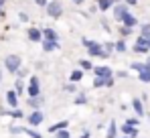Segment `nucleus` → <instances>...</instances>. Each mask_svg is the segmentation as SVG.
Wrapping results in <instances>:
<instances>
[{
	"mask_svg": "<svg viewBox=\"0 0 150 138\" xmlns=\"http://www.w3.org/2000/svg\"><path fill=\"white\" fill-rule=\"evenodd\" d=\"M8 116H12V118H18V120H21V118H23V112H21V110H18V108H16V110H12V112H8Z\"/></svg>",
	"mask_w": 150,
	"mask_h": 138,
	"instance_id": "nucleus-29",
	"label": "nucleus"
},
{
	"mask_svg": "<svg viewBox=\"0 0 150 138\" xmlns=\"http://www.w3.org/2000/svg\"><path fill=\"white\" fill-rule=\"evenodd\" d=\"M71 2H73V4H83L85 0H71Z\"/></svg>",
	"mask_w": 150,
	"mask_h": 138,
	"instance_id": "nucleus-38",
	"label": "nucleus"
},
{
	"mask_svg": "<svg viewBox=\"0 0 150 138\" xmlns=\"http://www.w3.org/2000/svg\"><path fill=\"white\" fill-rule=\"evenodd\" d=\"M43 49L45 51H55V49H59V41H43Z\"/></svg>",
	"mask_w": 150,
	"mask_h": 138,
	"instance_id": "nucleus-20",
	"label": "nucleus"
},
{
	"mask_svg": "<svg viewBox=\"0 0 150 138\" xmlns=\"http://www.w3.org/2000/svg\"><path fill=\"white\" fill-rule=\"evenodd\" d=\"M73 102H75V106H81V104H87V97H85L83 93H79V95L75 97Z\"/></svg>",
	"mask_w": 150,
	"mask_h": 138,
	"instance_id": "nucleus-25",
	"label": "nucleus"
},
{
	"mask_svg": "<svg viewBox=\"0 0 150 138\" xmlns=\"http://www.w3.org/2000/svg\"><path fill=\"white\" fill-rule=\"evenodd\" d=\"M47 12H49V16H53V18H59L63 14V4L59 0H51L49 6H47Z\"/></svg>",
	"mask_w": 150,
	"mask_h": 138,
	"instance_id": "nucleus-3",
	"label": "nucleus"
},
{
	"mask_svg": "<svg viewBox=\"0 0 150 138\" xmlns=\"http://www.w3.org/2000/svg\"><path fill=\"white\" fill-rule=\"evenodd\" d=\"M126 14H128V6H126V4H116V6H114V18H116V21L122 23Z\"/></svg>",
	"mask_w": 150,
	"mask_h": 138,
	"instance_id": "nucleus-6",
	"label": "nucleus"
},
{
	"mask_svg": "<svg viewBox=\"0 0 150 138\" xmlns=\"http://www.w3.org/2000/svg\"><path fill=\"white\" fill-rule=\"evenodd\" d=\"M57 39H59L57 31H53V28H45L43 31V41H57Z\"/></svg>",
	"mask_w": 150,
	"mask_h": 138,
	"instance_id": "nucleus-15",
	"label": "nucleus"
},
{
	"mask_svg": "<svg viewBox=\"0 0 150 138\" xmlns=\"http://www.w3.org/2000/svg\"><path fill=\"white\" fill-rule=\"evenodd\" d=\"M120 33H122V37H128V35L132 33V28H128V26H122V28H120Z\"/></svg>",
	"mask_w": 150,
	"mask_h": 138,
	"instance_id": "nucleus-32",
	"label": "nucleus"
},
{
	"mask_svg": "<svg viewBox=\"0 0 150 138\" xmlns=\"http://www.w3.org/2000/svg\"><path fill=\"white\" fill-rule=\"evenodd\" d=\"M93 73H96V77H114V75H112V69L105 67V65L96 67V69H93Z\"/></svg>",
	"mask_w": 150,
	"mask_h": 138,
	"instance_id": "nucleus-10",
	"label": "nucleus"
},
{
	"mask_svg": "<svg viewBox=\"0 0 150 138\" xmlns=\"http://www.w3.org/2000/svg\"><path fill=\"white\" fill-rule=\"evenodd\" d=\"M67 128H69V122H67V120H61V122H55V124H51V126H49V132L57 134L59 130H67Z\"/></svg>",
	"mask_w": 150,
	"mask_h": 138,
	"instance_id": "nucleus-9",
	"label": "nucleus"
},
{
	"mask_svg": "<svg viewBox=\"0 0 150 138\" xmlns=\"http://www.w3.org/2000/svg\"><path fill=\"white\" fill-rule=\"evenodd\" d=\"M140 37H144V39H148V41H150V24H142V33H140Z\"/></svg>",
	"mask_w": 150,
	"mask_h": 138,
	"instance_id": "nucleus-23",
	"label": "nucleus"
},
{
	"mask_svg": "<svg viewBox=\"0 0 150 138\" xmlns=\"http://www.w3.org/2000/svg\"><path fill=\"white\" fill-rule=\"evenodd\" d=\"M35 2H37L39 6H49V2H47V0H35Z\"/></svg>",
	"mask_w": 150,
	"mask_h": 138,
	"instance_id": "nucleus-33",
	"label": "nucleus"
},
{
	"mask_svg": "<svg viewBox=\"0 0 150 138\" xmlns=\"http://www.w3.org/2000/svg\"><path fill=\"white\" fill-rule=\"evenodd\" d=\"M116 134H118V126H116V120H112V122H110V128H108V134H105V136H108V138H116Z\"/></svg>",
	"mask_w": 150,
	"mask_h": 138,
	"instance_id": "nucleus-18",
	"label": "nucleus"
},
{
	"mask_svg": "<svg viewBox=\"0 0 150 138\" xmlns=\"http://www.w3.org/2000/svg\"><path fill=\"white\" fill-rule=\"evenodd\" d=\"M0 81H2V73H0Z\"/></svg>",
	"mask_w": 150,
	"mask_h": 138,
	"instance_id": "nucleus-40",
	"label": "nucleus"
},
{
	"mask_svg": "<svg viewBox=\"0 0 150 138\" xmlns=\"http://www.w3.org/2000/svg\"><path fill=\"white\" fill-rule=\"evenodd\" d=\"M55 138H71V132H69V130H59V132L55 134Z\"/></svg>",
	"mask_w": 150,
	"mask_h": 138,
	"instance_id": "nucleus-27",
	"label": "nucleus"
},
{
	"mask_svg": "<svg viewBox=\"0 0 150 138\" xmlns=\"http://www.w3.org/2000/svg\"><path fill=\"white\" fill-rule=\"evenodd\" d=\"M120 130L124 132L126 136H130V138H136V136H138V128H134V126H130V124H124Z\"/></svg>",
	"mask_w": 150,
	"mask_h": 138,
	"instance_id": "nucleus-13",
	"label": "nucleus"
},
{
	"mask_svg": "<svg viewBox=\"0 0 150 138\" xmlns=\"http://www.w3.org/2000/svg\"><path fill=\"white\" fill-rule=\"evenodd\" d=\"M43 120H45V114L41 110H35L33 114H28V124L30 126H39V124H43Z\"/></svg>",
	"mask_w": 150,
	"mask_h": 138,
	"instance_id": "nucleus-5",
	"label": "nucleus"
},
{
	"mask_svg": "<svg viewBox=\"0 0 150 138\" xmlns=\"http://www.w3.org/2000/svg\"><path fill=\"white\" fill-rule=\"evenodd\" d=\"M73 90H75V85H73V83H69V85H65V92H73Z\"/></svg>",
	"mask_w": 150,
	"mask_h": 138,
	"instance_id": "nucleus-35",
	"label": "nucleus"
},
{
	"mask_svg": "<svg viewBox=\"0 0 150 138\" xmlns=\"http://www.w3.org/2000/svg\"><path fill=\"white\" fill-rule=\"evenodd\" d=\"M23 90H25V85H23V81L18 79V81H16V85H14V92H16L18 95H21V93H23Z\"/></svg>",
	"mask_w": 150,
	"mask_h": 138,
	"instance_id": "nucleus-30",
	"label": "nucleus"
},
{
	"mask_svg": "<svg viewBox=\"0 0 150 138\" xmlns=\"http://www.w3.org/2000/svg\"><path fill=\"white\" fill-rule=\"evenodd\" d=\"M130 67L134 69V71H138V73H140V71H144V69H146V63H132Z\"/></svg>",
	"mask_w": 150,
	"mask_h": 138,
	"instance_id": "nucleus-26",
	"label": "nucleus"
},
{
	"mask_svg": "<svg viewBox=\"0 0 150 138\" xmlns=\"http://www.w3.org/2000/svg\"><path fill=\"white\" fill-rule=\"evenodd\" d=\"M81 79H83V69H75V71H71L69 81H81Z\"/></svg>",
	"mask_w": 150,
	"mask_h": 138,
	"instance_id": "nucleus-19",
	"label": "nucleus"
},
{
	"mask_svg": "<svg viewBox=\"0 0 150 138\" xmlns=\"http://www.w3.org/2000/svg\"><path fill=\"white\" fill-rule=\"evenodd\" d=\"M10 132H12V134H21V132H25V134H28L30 138H41V134H39L37 130H30V128H21V126H12V128H10Z\"/></svg>",
	"mask_w": 150,
	"mask_h": 138,
	"instance_id": "nucleus-7",
	"label": "nucleus"
},
{
	"mask_svg": "<svg viewBox=\"0 0 150 138\" xmlns=\"http://www.w3.org/2000/svg\"><path fill=\"white\" fill-rule=\"evenodd\" d=\"M39 93H41L39 77H30L28 79V97H39Z\"/></svg>",
	"mask_w": 150,
	"mask_h": 138,
	"instance_id": "nucleus-4",
	"label": "nucleus"
},
{
	"mask_svg": "<svg viewBox=\"0 0 150 138\" xmlns=\"http://www.w3.org/2000/svg\"><path fill=\"white\" fill-rule=\"evenodd\" d=\"M132 108H134L136 116H142V114H144V106H142V102H140L138 97H134V100H132Z\"/></svg>",
	"mask_w": 150,
	"mask_h": 138,
	"instance_id": "nucleus-16",
	"label": "nucleus"
},
{
	"mask_svg": "<svg viewBox=\"0 0 150 138\" xmlns=\"http://www.w3.org/2000/svg\"><path fill=\"white\" fill-rule=\"evenodd\" d=\"M28 39L35 41V43L43 41V31H39V28H28Z\"/></svg>",
	"mask_w": 150,
	"mask_h": 138,
	"instance_id": "nucleus-12",
	"label": "nucleus"
},
{
	"mask_svg": "<svg viewBox=\"0 0 150 138\" xmlns=\"http://www.w3.org/2000/svg\"><path fill=\"white\" fill-rule=\"evenodd\" d=\"M128 2H130V4H136V2H138V0H128Z\"/></svg>",
	"mask_w": 150,
	"mask_h": 138,
	"instance_id": "nucleus-39",
	"label": "nucleus"
},
{
	"mask_svg": "<svg viewBox=\"0 0 150 138\" xmlns=\"http://www.w3.org/2000/svg\"><path fill=\"white\" fill-rule=\"evenodd\" d=\"M4 65H6V69H8L10 73H18V71H21V65H23V61H21L18 55H8V57L4 59Z\"/></svg>",
	"mask_w": 150,
	"mask_h": 138,
	"instance_id": "nucleus-2",
	"label": "nucleus"
},
{
	"mask_svg": "<svg viewBox=\"0 0 150 138\" xmlns=\"http://www.w3.org/2000/svg\"><path fill=\"white\" fill-rule=\"evenodd\" d=\"M122 24H124V26H128V28H134V26L138 24V18H136L134 14H130V12H128V14L124 16V21H122Z\"/></svg>",
	"mask_w": 150,
	"mask_h": 138,
	"instance_id": "nucleus-11",
	"label": "nucleus"
},
{
	"mask_svg": "<svg viewBox=\"0 0 150 138\" xmlns=\"http://www.w3.org/2000/svg\"><path fill=\"white\" fill-rule=\"evenodd\" d=\"M2 6H4V0H0V16H4V12H2Z\"/></svg>",
	"mask_w": 150,
	"mask_h": 138,
	"instance_id": "nucleus-37",
	"label": "nucleus"
},
{
	"mask_svg": "<svg viewBox=\"0 0 150 138\" xmlns=\"http://www.w3.org/2000/svg\"><path fill=\"white\" fill-rule=\"evenodd\" d=\"M81 43H83V47L87 49V53H89L91 57H108V55H110V53L103 49V45H101V43L89 41V39H83Z\"/></svg>",
	"mask_w": 150,
	"mask_h": 138,
	"instance_id": "nucleus-1",
	"label": "nucleus"
},
{
	"mask_svg": "<svg viewBox=\"0 0 150 138\" xmlns=\"http://www.w3.org/2000/svg\"><path fill=\"white\" fill-rule=\"evenodd\" d=\"M138 79H140L142 83H150V67H148V65H146L144 71H140V73H138Z\"/></svg>",
	"mask_w": 150,
	"mask_h": 138,
	"instance_id": "nucleus-17",
	"label": "nucleus"
},
{
	"mask_svg": "<svg viewBox=\"0 0 150 138\" xmlns=\"http://www.w3.org/2000/svg\"><path fill=\"white\" fill-rule=\"evenodd\" d=\"M124 138H130V136H124Z\"/></svg>",
	"mask_w": 150,
	"mask_h": 138,
	"instance_id": "nucleus-41",
	"label": "nucleus"
},
{
	"mask_svg": "<svg viewBox=\"0 0 150 138\" xmlns=\"http://www.w3.org/2000/svg\"><path fill=\"white\" fill-rule=\"evenodd\" d=\"M148 49L150 47H146V45H134L132 51H134V53H148Z\"/></svg>",
	"mask_w": 150,
	"mask_h": 138,
	"instance_id": "nucleus-24",
	"label": "nucleus"
},
{
	"mask_svg": "<svg viewBox=\"0 0 150 138\" xmlns=\"http://www.w3.org/2000/svg\"><path fill=\"white\" fill-rule=\"evenodd\" d=\"M118 2L116 0H98V8L100 10H110V8H114Z\"/></svg>",
	"mask_w": 150,
	"mask_h": 138,
	"instance_id": "nucleus-14",
	"label": "nucleus"
},
{
	"mask_svg": "<svg viewBox=\"0 0 150 138\" xmlns=\"http://www.w3.org/2000/svg\"><path fill=\"white\" fill-rule=\"evenodd\" d=\"M6 104H8L12 110H16V108H18V93L14 92V90L6 92Z\"/></svg>",
	"mask_w": 150,
	"mask_h": 138,
	"instance_id": "nucleus-8",
	"label": "nucleus"
},
{
	"mask_svg": "<svg viewBox=\"0 0 150 138\" xmlns=\"http://www.w3.org/2000/svg\"><path fill=\"white\" fill-rule=\"evenodd\" d=\"M79 138H89V130H85V132H81V136Z\"/></svg>",
	"mask_w": 150,
	"mask_h": 138,
	"instance_id": "nucleus-36",
	"label": "nucleus"
},
{
	"mask_svg": "<svg viewBox=\"0 0 150 138\" xmlns=\"http://www.w3.org/2000/svg\"><path fill=\"white\" fill-rule=\"evenodd\" d=\"M41 104H43V102H41L39 97H28V106H30V108L39 110V108H41Z\"/></svg>",
	"mask_w": 150,
	"mask_h": 138,
	"instance_id": "nucleus-22",
	"label": "nucleus"
},
{
	"mask_svg": "<svg viewBox=\"0 0 150 138\" xmlns=\"http://www.w3.org/2000/svg\"><path fill=\"white\" fill-rule=\"evenodd\" d=\"M79 67L83 69V71H89V69H96V67H93V63H91L89 59H81V61H79Z\"/></svg>",
	"mask_w": 150,
	"mask_h": 138,
	"instance_id": "nucleus-21",
	"label": "nucleus"
},
{
	"mask_svg": "<svg viewBox=\"0 0 150 138\" xmlns=\"http://www.w3.org/2000/svg\"><path fill=\"white\" fill-rule=\"evenodd\" d=\"M116 51H118V53H124L126 51V43L124 41H116Z\"/></svg>",
	"mask_w": 150,
	"mask_h": 138,
	"instance_id": "nucleus-28",
	"label": "nucleus"
},
{
	"mask_svg": "<svg viewBox=\"0 0 150 138\" xmlns=\"http://www.w3.org/2000/svg\"><path fill=\"white\" fill-rule=\"evenodd\" d=\"M126 124H130V126L138 128V118H128V120H126Z\"/></svg>",
	"mask_w": 150,
	"mask_h": 138,
	"instance_id": "nucleus-31",
	"label": "nucleus"
},
{
	"mask_svg": "<svg viewBox=\"0 0 150 138\" xmlns=\"http://www.w3.org/2000/svg\"><path fill=\"white\" fill-rule=\"evenodd\" d=\"M18 16H21V21H23V23H26V21H28V14H25V12H21Z\"/></svg>",
	"mask_w": 150,
	"mask_h": 138,
	"instance_id": "nucleus-34",
	"label": "nucleus"
}]
</instances>
